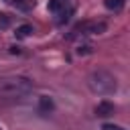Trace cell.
Here are the masks:
<instances>
[{
    "instance_id": "cell-4",
    "label": "cell",
    "mask_w": 130,
    "mask_h": 130,
    "mask_svg": "<svg viewBox=\"0 0 130 130\" xmlns=\"http://www.w3.org/2000/svg\"><path fill=\"white\" fill-rule=\"evenodd\" d=\"M116 112V106L112 104V102H108V100H102L98 106H95V116L98 118H108V116H112Z\"/></svg>"
},
{
    "instance_id": "cell-6",
    "label": "cell",
    "mask_w": 130,
    "mask_h": 130,
    "mask_svg": "<svg viewBox=\"0 0 130 130\" xmlns=\"http://www.w3.org/2000/svg\"><path fill=\"white\" fill-rule=\"evenodd\" d=\"M71 14H73V8L63 4V8H61V10L55 14V16H57V18H55V20H57V24H63V22H67V20L71 18Z\"/></svg>"
},
{
    "instance_id": "cell-2",
    "label": "cell",
    "mask_w": 130,
    "mask_h": 130,
    "mask_svg": "<svg viewBox=\"0 0 130 130\" xmlns=\"http://www.w3.org/2000/svg\"><path fill=\"white\" fill-rule=\"evenodd\" d=\"M87 87L98 95H112L118 89V79L106 69H95L87 75Z\"/></svg>"
},
{
    "instance_id": "cell-7",
    "label": "cell",
    "mask_w": 130,
    "mask_h": 130,
    "mask_svg": "<svg viewBox=\"0 0 130 130\" xmlns=\"http://www.w3.org/2000/svg\"><path fill=\"white\" fill-rule=\"evenodd\" d=\"M32 32H35L32 24H20V26H16L14 37H16V39H26V37H30Z\"/></svg>"
},
{
    "instance_id": "cell-8",
    "label": "cell",
    "mask_w": 130,
    "mask_h": 130,
    "mask_svg": "<svg viewBox=\"0 0 130 130\" xmlns=\"http://www.w3.org/2000/svg\"><path fill=\"white\" fill-rule=\"evenodd\" d=\"M18 10H22V12H28V10H32L35 8V0H10Z\"/></svg>"
},
{
    "instance_id": "cell-13",
    "label": "cell",
    "mask_w": 130,
    "mask_h": 130,
    "mask_svg": "<svg viewBox=\"0 0 130 130\" xmlns=\"http://www.w3.org/2000/svg\"><path fill=\"white\" fill-rule=\"evenodd\" d=\"M10 24V16L8 14H0V26H8Z\"/></svg>"
},
{
    "instance_id": "cell-9",
    "label": "cell",
    "mask_w": 130,
    "mask_h": 130,
    "mask_svg": "<svg viewBox=\"0 0 130 130\" xmlns=\"http://www.w3.org/2000/svg\"><path fill=\"white\" fill-rule=\"evenodd\" d=\"M104 6L108 10H114V12H120L124 8V0H104Z\"/></svg>"
},
{
    "instance_id": "cell-10",
    "label": "cell",
    "mask_w": 130,
    "mask_h": 130,
    "mask_svg": "<svg viewBox=\"0 0 130 130\" xmlns=\"http://www.w3.org/2000/svg\"><path fill=\"white\" fill-rule=\"evenodd\" d=\"M75 53L77 55H91L93 53V45L91 43H79L77 49H75Z\"/></svg>"
},
{
    "instance_id": "cell-12",
    "label": "cell",
    "mask_w": 130,
    "mask_h": 130,
    "mask_svg": "<svg viewBox=\"0 0 130 130\" xmlns=\"http://www.w3.org/2000/svg\"><path fill=\"white\" fill-rule=\"evenodd\" d=\"M102 130H126V128H122V126H118V124H104Z\"/></svg>"
},
{
    "instance_id": "cell-14",
    "label": "cell",
    "mask_w": 130,
    "mask_h": 130,
    "mask_svg": "<svg viewBox=\"0 0 130 130\" xmlns=\"http://www.w3.org/2000/svg\"><path fill=\"white\" fill-rule=\"evenodd\" d=\"M8 49H10V53H16V55H20V53H22V51H20V47H14V45H12V47H8Z\"/></svg>"
},
{
    "instance_id": "cell-11",
    "label": "cell",
    "mask_w": 130,
    "mask_h": 130,
    "mask_svg": "<svg viewBox=\"0 0 130 130\" xmlns=\"http://www.w3.org/2000/svg\"><path fill=\"white\" fill-rule=\"evenodd\" d=\"M63 4H65L63 0H49V4H47V8H49V10L53 12V14H57V12H59V10L63 8Z\"/></svg>"
},
{
    "instance_id": "cell-3",
    "label": "cell",
    "mask_w": 130,
    "mask_h": 130,
    "mask_svg": "<svg viewBox=\"0 0 130 130\" xmlns=\"http://www.w3.org/2000/svg\"><path fill=\"white\" fill-rule=\"evenodd\" d=\"M106 22H102V20H95V22H79L73 30H71V35H69V39H73V37H79V35H102V32H106Z\"/></svg>"
},
{
    "instance_id": "cell-5",
    "label": "cell",
    "mask_w": 130,
    "mask_h": 130,
    "mask_svg": "<svg viewBox=\"0 0 130 130\" xmlns=\"http://www.w3.org/2000/svg\"><path fill=\"white\" fill-rule=\"evenodd\" d=\"M53 110H55L53 100H51L49 95H41V98H39V112H41V114H51Z\"/></svg>"
},
{
    "instance_id": "cell-15",
    "label": "cell",
    "mask_w": 130,
    "mask_h": 130,
    "mask_svg": "<svg viewBox=\"0 0 130 130\" xmlns=\"http://www.w3.org/2000/svg\"><path fill=\"white\" fill-rule=\"evenodd\" d=\"M0 130H2V128H0Z\"/></svg>"
},
{
    "instance_id": "cell-1",
    "label": "cell",
    "mask_w": 130,
    "mask_h": 130,
    "mask_svg": "<svg viewBox=\"0 0 130 130\" xmlns=\"http://www.w3.org/2000/svg\"><path fill=\"white\" fill-rule=\"evenodd\" d=\"M32 91V81L22 75L0 77V98L2 100H20Z\"/></svg>"
}]
</instances>
